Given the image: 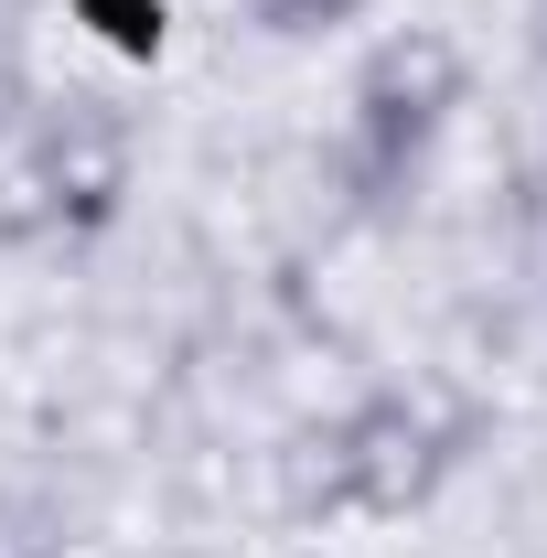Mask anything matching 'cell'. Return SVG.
<instances>
[{
	"label": "cell",
	"instance_id": "5b68a950",
	"mask_svg": "<svg viewBox=\"0 0 547 558\" xmlns=\"http://www.w3.org/2000/svg\"><path fill=\"white\" fill-rule=\"evenodd\" d=\"M247 11H258V33L301 44V33H333V22H354L365 0H247Z\"/></svg>",
	"mask_w": 547,
	"mask_h": 558
},
{
	"label": "cell",
	"instance_id": "8992f818",
	"mask_svg": "<svg viewBox=\"0 0 547 558\" xmlns=\"http://www.w3.org/2000/svg\"><path fill=\"white\" fill-rule=\"evenodd\" d=\"M22 119H33V86H22V65H11V54H0V150H11V140H22Z\"/></svg>",
	"mask_w": 547,
	"mask_h": 558
},
{
	"label": "cell",
	"instance_id": "3957f363",
	"mask_svg": "<svg viewBox=\"0 0 547 558\" xmlns=\"http://www.w3.org/2000/svg\"><path fill=\"white\" fill-rule=\"evenodd\" d=\"M11 150L22 161H11V194H0V236H86V226H108L119 194H130V130L97 97L33 108Z\"/></svg>",
	"mask_w": 547,
	"mask_h": 558
},
{
	"label": "cell",
	"instance_id": "6da1fadb",
	"mask_svg": "<svg viewBox=\"0 0 547 558\" xmlns=\"http://www.w3.org/2000/svg\"><path fill=\"white\" fill-rule=\"evenodd\" d=\"M473 418L429 409L409 387H365L354 409H333L323 429H301L290 451V505L301 515H343V526H409L429 494L462 473Z\"/></svg>",
	"mask_w": 547,
	"mask_h": 558
},
{
	"label": "cell",
	"instance_id": "7a4b0ae2",
	"mask_svg": "<svg viewBox=\"0 0 547 558\" xmlns=\"http://www.w3.org/2000/svg\"><path fill=\"white\" fill-rule=\"evenodd\" d=\"M451 108H462V54H451V33L409 22V33L365 44V65H354V86H343V130H333L343 205H354V215H387L418 172H429Z\"/></svg>",
	"mask_w": 547,
	"mask_h": 558
},
{
	"label": "cell",
	"instance_id": "277c9868",
	"mask_svg": "<svg viewBox=\"0 0 547 558\" xmlns=\"http://www.w3.org/2000/svg\"><path fill=\"white\" fill-rule=\"evenodd\" d=\"M0 558H75V505L54 484H0Z\"/></svg>",
	"mask_w": 547,
	"mask_h": 558
}]
</instances>
